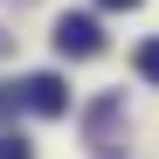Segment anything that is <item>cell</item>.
<instances>
[{"label":"cell","instance_id":"cell-5","mask_svg":"<svg viewBox=\"0 0 159 159\" xmlns=\"http://www.w3.org/2000/svg\"><path fill=\"white\" fill-rule=\"evenodd\" d=\"M104 7H125V14H131V7H139V0H104Z\"/></svg>","mask_w":159,"mask_h":159},{"label":"cell","instance_id":"cell-1","mask_svg":"<svg viewBox=\"0 0 159 159\" xmlns=\"http://www.w3.org/2000/svg\"><path fill=\"white\" fill-rule=\"evenodd\" d=\"M56 48H62V56H76V62L104 56V28H97V14H62V21H56Z\"/></svg>","mask_w":159,"mask_h":159},{"label":"cell","instance_id":"cell-4","mask_svg":"<svg viewBox=\"0 0 159 159\" xmlns=\"http://www.w3.org/2000/svg\"><path fill=\"white\" fill-rule=\"evenodd\" d=\"M0 159H28V145H21V139H7V131H0Z\"/></svg>","mask_w":159,"mask_h":159},{"label":"cell","instance_id":"cell-3","mask_svg":"<svg viewBox=\"0 0 159 159\" xmlns=\"http://www.w3.org/2000/svg\"><path fill=\"white\" fill-rule=\"evenodd\" d=\"M131 62H139L145 83H159V42H139V56H131Z\"/></svg>","mask_w":159,"mask_h":159},{"label":"cell","instance_id":"cell-2","mask_svg":"<svg viewBox=\"0 0 159 159\" xmlns=\"http://www.w3.org/2000/svg\"><path fill=\"white\" fill-rule=\"evenodd\" d=\"M21 111H35V118H62L69 111V83L62 76H28V83H21Z\"/></svg>","mask_w":159,"mask_h":159}]
</instances>
